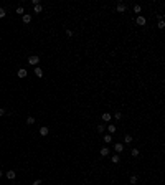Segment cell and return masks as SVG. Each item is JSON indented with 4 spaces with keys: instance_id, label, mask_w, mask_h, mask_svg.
Wrapping results in <instances>:
<instances>
[{
    "instance_id": "obj_16",
    "label": "cell",
    "mask_w": 165,
    "mask_h": 185,
    "mask_svg": "<svg viewBox=\"0 0 165 185\" xmlns=\"http://www.w3.org/2000/svg\"><path fill=\"white\" fill-rule=\"evenodd\" d=\"M17 13L23 17V15H25V10H23V7H17Z\"/></svg>"
},
{
    "instance_id": "obj_5",
    "label": "cell",
    "mask_w": 165,
    "mask_h": 185,
    "mask_svg": "<svg viewBox=\"0 0 165 185\" xmlns=\"http://www.w3.org/2000/svg\"><path fill=\"white\" fill-rule=\"evenodd\" d=\"M48 134H50V129H48L46 126L40 127V136H48Z\"/></svg>"
},
{
    "instance_id": "obj_2",
    "label": "cell",
    "mask_w": 165,
    "mask_h": 185,
    "mask_svg": "<svg viewBox=\"0 0 165 185\" xmlns=\"http://www.w3.org/2000/svg\"><path fill=\"white\" fill-rule=\"evenodd\" d=\"M135 22H137V25H140V27H144V25L147 23V20H145V17H142V15H139Z\"/></svg>"
},
{
    "instance_id": "obj_15",
    "label": "cell",
    "mask_w": 165,
    "mask_h": 185,
    "mask_svg": "<svg viewBox=\"0 0 165 185\" xmlns=\"http://www.w3.org/2000/svg\"><path fill=\"white\" fill-rule=\"evenodd\" d=\"M111 141H112V136H111V134H106V136H104V142H106V144H109Z\"/></svg>"
},
{
    "instance_id": "obj_26",
    "label": "cell",
    "mask_w": 165,
    "mask_h": 185,
    "mask_svg": "<svg viewBox=\"0 0 165 185\" xmlns=\"http://www.w3.org/2000/svg\"><path fill=\"white\" fill-rule=\"evenodd\" d=\"M32 185H41V180H35Z\"/></svg>"
},
{
    "instance_id": "obj_29",
    "label": "cell",
    "mask_w": 165,
    "mask_h": 185,
    "mask_svg": "<svg viewBox=\"0 0 165 185\" xmlns=\"http://www.w3.org/2000/svg\"><path fill=\"white\" fill-rule=\"evenodd\" d=\"M13 185H18V184H13Z\"/></svg>"
},
{
    "instance_id": "obj_22",
    "label": "cell",
    "mask_w": 165,
    "mask_h": 185,
    "mask_svg": "<svg viewBox=\"0 0 165 185\" xmlns=\"http://www.w3.org/2000/svg\"><path fill=\"white\" fill-rule=\"evenodd\" d=\"M121 117H122V114H121V112H116V114H114V119H116V121H119Z\"/></svg>"
},
{
    "instance_id": "obj_19",
    "label": "cell",
    "mask_w": 165,
    "mask_h": 185,
    "mask_svg": "<svg viewBox=\"0 0 165 185\" xmlns=\"http://www.w3.org/2000/svg\"><path fill=\"white\" fill-rule=\"evenodd\" d=\"M104 131H106V127H104L102 124H99V126H98V132H101V134H102Z\"/></svg>"
},
{
    "instance_id": "obj_7",
    "label": "cell",
    "mask_w": 165,
    "mask_h": 185,
    "mask_svg": "<svg viewBox=\"0 0 165 185\" xmlns=\"http://www.w3.org/2000/svg\"><path fill=\"white\" fill-rule=\"evenodd\" d=\"M17 74H18V78H27V74H28V73H27V70H25V68H20Z\"/></svg>"
},
{
    "instance_id": "obj_25",
    "label": "cell",
    "mask_w": 165,
    "mask_h": 185,
    "mask_svg": "<svg viewBox=\"0 0 165 185\" xmlns=\"http://www.w3.org/2000/svg\"><path fill=\"white\" fill-rule=\"evenodd\" d=\"M164 27H165L164 20H160V22H159V28H160V30H162V28H164Z\"/></svg>"
},
{
    "instance_id": "obj_3",
    "label": "cell",
    "mask_w": 165,
    "mask_h": 185,
    "mask_svg": "<svg viewBox=\"0 0 165 185\" xmlns=\"http://www.w3.org/2000/svg\"><path fill=\"white\" fill-rule=\"evenodd\" d=\"M5 177H7L8 180H13V179L17 177V174H15V170H8V172H5Z\"/></svg>"
},
{
    "instance_id": "obj_28",
    "label": "cell",
    "mask_w": 165,
    "mask_h": 185,
    "mask_svg": "<svg viewBox=\"0 0 165 185\" xmlns=\"http://www.w3.org/2000/svg\"><path fill=\"white\" fill-rule=\"evenodd\" d=\"M2 175H3V172H2V170H0V177H2Z\"/></svg>"
},
{
    "instance_id": "obj_17",
    "label": "cell",
    "mask_w": 165,
    "mask_h": 185,
    "mask_svg": "<svg viewBox=\"0 0 165 185\" xmlns=\"http://www.w3.org/2000/svg\"><path fill=\"white\" fill-rule=\"evenodd\" d=\"M107 131H109L111 134H114V132H116V126H114V124H109V127H107Z\"/></svg>"
},
{
    "instance_id": "obj_9",
    "label": "cell",
    "mask_w": 165,
    "mask_h": 185,
    "mask_svg": "<svg viewBox=\"0 0 165 185\" xmlns=\"http://www.w3.org/2000/svg\"><path fill=\"white\" fill-rule=\"evenodd\" d=\"M22 18H23V23H30L32 22V15H28V13H25Z\"/></svg>"
},
{
    "instance_id": "obj_24",
    "label": "cell",
    "mask_w": 165,
    "mask_h": 185,
    "mask_svg": "<svg viewBox=\"0 0 165 185\" xmlns=\"http://www.w3.org/2000/svg\"><path fill=\"white\" fill-rule=\"evenodd\" d=\"M7 13H5V8H0V18H3Z\"/></svg>"
},
{
    "instance_id": "obj_14",
    "label": "cell",
    "mask_w": 165,
    "mask_h": 185,
    "mask_svg": "<svg viewBox=\"0 0 165 185\" xmlns=\"http://www.w3.org/2000/svg\"><path fill=\"white\" fill-rule=\"evenodd\" d=\"M41 10H43V7H41V5H35V7H33V12H35V13H40Z\"/></svg>"
},
{
    "instance_id": "obj_13",
    "label": "cell",
    "mask_w": 165,
    "mask_h": 185,
    "mask_svg": "<svg viewBox=\"0 0 165 185\" xmlns=\"http://www.w3.org/2000/svg\"><path fill=\"white\" fill-rule=\"evenodd\" d=\"M124 142H126V144H131V142H132V136L126 134V136H124Z\"/></svg>"
},
{
    "instance_id": "obj_10",
    "label": "cell",
    "mask_w": 165,
    "mask_h": 185,
    "mask_svg": "<svg viewBox=\"0 0 165 185\" xmlns=\"http://www.w3.org/2000/svg\"><path fill=\"white\" fill-rule=\"evenodd\" d=\"M99 154H101L102 157H106V155H109V149H107V147H102L101 150H99Z\"/></svg>"
},
{
    "instance_id": "obj_6",
    "label": "cell",
    "mask_w": 165,
    "mask_h": 185,
    "mask_svg": "<svg viewBox=\"0 0 165 185\" xmlns=\"http://www.w3.org/2000/svg\"><path fill=\"white\" fill-rule=\"evenodd\" d=\"M111 162H112V164H119V162H121V157H119V154H114V155L111 157Z\"/></svg>"
},
{
    "instance_id": "obj_8",
    "label": "cell",
    "mask_w": 165,
    "mask_h": 185,
    "mask_svg": "<svg viewBox=\"0 0 165 185\" xmlns=\"http://www.w3.org/2000/svg\"><path fill=\"white\" fill-rule=\"evenodd\" d=\"M35 74H36L38 78H41V76H43V70H41L40 66H35Z\"/></svg>"
},
{
    "instance_id": "obj_11",
    "label": "cell",
    "mask_w": 165,
    "mask_h": 185,
    "mask_svg": "<svg viewBox=\"0 0 165 185\" xmlns=\"http://www.w3.org/2000/svg\"><path fill=\"white\" fill-rule=\"evenodd\" d=\"M102 121H104V122H109V121H111V114H109V112H104V114H102Z\"/></svg>"
},
{
    "instance_id": "obj_12",
    "label": "cell",
    "mask_w": 165,
    "mask_h": 185,
    "mask_svg": "<svg viewBox=\"0 0 165 185\" xmlns=\"http://www.w3.org/2000/svg\"><path fill=\"white\" fill-rule=\"evenodd\" d=\"M114 149H116V152H122L124 150V144H116Z\"/></svg>"
},
{
    "instance_id": "obj_20",
    "label": "cell",
    "mask_w": 165,
    "mask_h": 185,
    "mask_svg": "<svg viewBox=\"0 0 165 185\" xmlns=\"http://www.w3.org/2000/svg\"><path fill=\"white\" fill-rule=\"evenodd\" d=\"M140 10H142L140 5H134V12H135V13H140Z\"/></svg>"
},
{
    "instance_id": "obj_4",
    "label": "cell",
    "mask_w": 165,
    "mask_h": 185,
    "mask_svg": "<svg viewBox=\"0 0 165 185\" xmlns=\"http://www.w3.org/2000/svg\"><path fill=\"white\" fill-rule=\"evenodd\" d=\"M126 8H127V7H126V3H119V5L116 7V10H117L119 13H124V12H126Z\"/></svg>"
},
{
    "instance_id": "obj_27",
    "label": "cell",
    "mask_w": 165,
    "mask_h": 185,
    "mask_svg": "<svg viewBox=\"0 0 165 185\" xmlns=\"http://www.w3.org/2000/svg\"><path fill=\"white\" fill-rule=\"evenodd\" d=\"M3 114H5V109H3V108H0V116H3Z\"/></svg>"
},
{
    "instance_id": "obj_21",
    "label": "cell",
    "mask_w": 165,
    "mask_h": 185,
    "mask_svg": "<svg viewBox=\"0 0 165 185\" xmlns=\"http://www.w3.org/2000/svg\"><path fill=\"white\" fill-rule=\"evenodd\" d=\"M131 184H132V185L137 184V177H135V175H132V177H131Z\"/></svg>"
},
{
    "instance_id": "obj_18",
    "label": "cell",
    "mask_w": 165,
    "mask_h": 185,
    "mask_svg": "<svg viewBox=\"0 0 165 185\" xmlns=\"http://www.w3.org/2000/svg\"><path fill=\"white\" fill-rule=\"evenodd\" d=\"M27 122H28V124H35V117H33V116H28V117H27Z\"/></svg>"
},
{
    "instance_id": "obj_1",
    "label": "cell",
    "mask_w": 165,
    "mask_h": 185,
    "mask_svg": "<svg viewBox=\"0 0 165 185\" xmlns=\"http://www.w3.org/2000/svg\"><path fill=\"white\" fill-rule=\"evenodd\" d=\"M28 63H30L32 66H38V63H40V56H38V55H32V56L28 58Z\"/></svg>"
},
{
    "instance_id": "obj_23",
    "label": "cell",
    "mask_w": 165,
    "mask_h": 185,
    "mask_svg": "<svg viewBox=\"0 0 165 185\" xmlns=\"http://www.w3.org/2000/svg\"><path fill=\"white\" fill-rule=\"evenodd\" d=\"M139 155V149H132V157H137Z\"/></svg>"
}]
</instances>
